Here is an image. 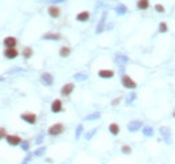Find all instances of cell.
Listing matches in <instances>:
<instances>
[{
  "instance_id": "cell-1",
  "label": "cell",
  "mask_w": 175,
  "mask_h": 164,
  "mask_svg": "<svg viewBox=\"0 0 175 164\" xmlns=\"http://www.w3.org/2000/svg\"><path fill=\"white\" fill-rule=\"evenodd\" d=\"M64 132H65V125L62 124V122H55V124H53L47 128V135L51 136V137L61 136Z\"/></svg>"
},
{
  "instance_id": "cell-2",
  "label": "cell",
  "mask_w": 175,
  "mask_h": 164,
  "mask_svg": "<svg viewBox=\"0 0 175 164\" xmlns=\"http://www.w3.org/2000/svg\"><path fill=\"white\" fill-rule=\"evenodd\" d=\"M121 85L124 86L125 89H129V90H135L137 88V82L135 81L131 75H128V74H121Z\"/></svg>"
},
{
  "instance_id": "cell-3",
  "label": "cell",
  "mask_w": 175,
  "mask_h": 164,
  "mask_svg": "<svg viewBox=\"0 0 175 164\" xmlns=\"http://www.w3.org/2000/svg\"><path fill=\"white\" fill-rule=\"evenodd\" d=\"M20 120L28 125H35L38 122V116L34 112H23L20 115Z\"/></svg>"
},
{
  "instance_id": "cell-4",
  "label": "cell",
  "mask_w": 175,
  "mask_h": 164,
  "mask_svg": "<svg viewBox=\"0 0 175 164\" xmlns=\"http://www.w3.org/2000/svg\"><path fill=\"white\" fill-rule=\"evenodd\" d=\"M4 140H6V143L8 145H11V147H19L22 144V141H23V139H22L19 135H13V133H8Z\"/></svg>"
},
{
  "instance_id": "cell-5",
  "label": "cell",
  "mask_w": 175,
  "mask_h": 164,
  "mask_svg": "<svg viewBox=\"0 0 175 164\" xmlns=\"http://www.w3.org/2000/svg\"><path fill=\"white\" fill-rule=\"evenodd\" d=\"M50 110H51V113H54V115H57V113L65 112L64 102H62V100H61V98L53 100V102H51V105H50Z\"/></svg>"
},
{
  "instance_id": "cell-6",
  "label": "cell",
  "mask_w": 175,
  "mask_h": 164,
  "mask_svg": "<svg viewBox=\"0 0 175 164\" xmlns=\"http://www.w3.org/2000/svg\"><path fill=\"white\" fill-rule=\"evenodd\" d=\"M74 89H75V85L73 84V82H67V84H65V85L61 88L59 93H61L62 97H70V95L73 94Z\"/></svg>"
},
{
  "instance_id": "cell-7",
  "label": "cell",
  "mask_w": 175,
  "mask_h": 164,
  "mask_svg": "<svg viewBox=\"0 0 175 164\" xmlns=\"http://www.w3.org/2000/svg\"><path fill=\"white\" fill-rule=\"evenodd\" d=\"M159 132H160V136L163 137V140H164L166 144H171V143H172L171 129H170L168 126H160V128H159Z\"/></svg>"
},
{
  "instance_id": "cell-8",
  "label": "cell",
  "mask_w": 175,
  "mask_h": 164,
  "mask_svg": "<svg viewBox=\"0 0 175 164\" xmlns=\"http://www.w3.org/2000/svg\"><path fill=\"white\" fill-rule=\"evenodd\" d=\"M3 46H4V49H16L18 39L15 38V36H12V35H8V36H6V38L3 39Z\"/></svg>"
},
{
  "instance_id": "cell-9",
  "label": "cell",
  "mask_w": 175,
  "mask_h": 164,
  "mask_svg": "<svg viewBox=\"0 0 175 164\" xmlns=\"http://www.w3.org/2000/svg\"><path fill=\"white\" fill-rule=\"evenodd\" d=\"M40 84L44 86H53L54 85V75L51 73H42L40 74Z\"/></svg>"
},
{
  "instance_id": "cell-10",
  "label": "cell",
  "mask_w": 175,
  "mask_h": 164,
  "mask_svg": "<svg viewBox=\"0 0 175 164\" xmlns=\"http://www.w3.org/2000/svg\"><path fill=\"white\" fill-rule=\"evenodd\" d=\"M142 128H143V121H140V120H132V121H129L127 125V129H128V132H131V133H135V132L140 131Z\"/></svg>"
},
{
  "instance_id": "cell-11",
  "label": "cell",
  "mask_w": 175,
  "mask_h": 164,
  "mask_svg": "<svg viewBox=\"0 0 175 164\" xmlns=\"http://www.w3.org/2000/svg\"><path fill=\"white\" fill-rule=\"evenodd\" d=\"M97 75L101 79H112L115 77V71L112 69H100L97 71Z\"/></svg>"
},
{
  "instance_id": "cell-12",
  "label": "cell",
  "mask_w": 175,
  "mask_h": 164,
  "mask_svg": "<svg viewBox=\"0 0 175 164\" xmlns=\"http://www.w3.org/2000/svg\"><path fill=\"white\" fill-rule=\"evenodd\" d=\"M3 57L6 59H15L19 57V51H18V49H4Z\"/></svg>"
},
{
  "instance_id": "cell-13",
  "label": "cell",
  "mask_w": 175,
  "mask_h": 164,
  "mask_svg": "<svg viewBox=\"0 0 175 164\" xmlns=\"http://www.w3.org/2000/svg\"><path fill=\"white\" fill-rule=\"evenodd\" d=\"M113 59H115V62L121 67V69H124V66L129 62V58L127 55H124V54H116Z\"/></svg>"
},
{
  "instance_id": "cell-14",
  "label": "cell",
  "mask_w": 175,
  "mask_h": 164,
  "mask_svg": "<svg viewBox=\"0 0 175 164\" xmlns=\"http://www.w3.org/2000/svg\"><path fill=\"white\" fill-rule=\"evenodd\" d=\"M47 13H49V16L53 18V19H58V18L61 16V8L58 7V6H49L47 8Z\"/></svg>"
},
{
  "instance_id": "cell-15",
  "label": "cell",
  "mask_w": 175,
  "mask_h": 164,
  "mask_svg": "<svg viewBox=\"0 0 175 164\" xmlns=\"http://www.w3.org/2000/svg\"><path fill=\"white\" fill-rule=\"evenodd\" d=\"M89 19H90V12L89 11H81L75 15V20L81 22V23H85V22H88Z\"/></svg>"
},
{
  "instance_id": "cell-16",
  "label": "cell",
  "mask_w": 175,
  "mask_h": 164,
  "mask_svg": "<svg viewBox=\"0 0 175 164\" xmlns=\"http://www.w3.org/2000/svg\"><path fill=\"white\" fill-rule=\"evenodd\" d=\"M42 39H44V40H61L62 35L59 33H46L42 35Z\"/></svg>"
},
{
  "instance_id": "cell-17",
  "label": "cell",
  "mask_w": 175,
  "mask_h": 164,
  "mask_svg": "<svg viewBox=\"0 0 175 164\" xmlns=\"http://www.w3.org/2000/svg\"><path fill=\"white\" fill-rule=\"evenodd\" d=\"M108 131H109V133L112 136H117L120 133V125L117 122H111L109 126H108Z\"/></svg>"
},
{
  "instance_id": "cell-18",
  "label": "cell",
  "mask_w": 175,
  "mask_h": 164,
  "mask_svg": "<svg viewBox=\"0 0 175 164\" xmlns=\"http://www.w3.org/2000/svg\"><path fill=\"white\" fill-rule=\"evenodd\" d=\"M136 8L140 11H146L150 8V0H137L136 2Z\"/></svg>"
},
{
  "instance_id": "cell-19",
  "label": "cell",
  "mask_w": 175,
  "mask_h": 164,
  "mask_svg": "<svg viewBox=\"0 0 175 164\" xmlns=\"http://www.w3.org/2000/svg\"><path fill=\"white\" fill-rule=\"evenodd\" d=\"M58 54H59L61 58H67V57H70V54H71V47H69V46H61Z\"/></svg>"
},
{
  "instance_id": "cell-20",
  "label": "cell",
  "mask_w": 175,
  "mask_h": 164,
  "mask_svg": "<svg viewBox=\"0 0 175 164\" xmlns=\"http://www.w3.org/2000/svg\"><path fill=\"white\" fill-rule=\"evenodd\" d=\"M115 11H116V13H117V15H125V13L128 12V8H127V6H125V4L119 3V4H116Z\"/></svg>"
},
{
  "instance_id": "cell-21",
  "label": "cell",
  "mask_w": 175,
  "mask_h": 164,
  "mask_svg": "<svg viewBox=\"0 0 175 164\" xmlns=\"http://www.w3.org/2000/svg\"><path fill=\"white\" fill-rule=\"evenodd\" d=\"M105 20H106V13H104V15H102V18L100 19V22H98V26H97V28H96V33L97 34H101L102 31L105 30Z\"/></svg>"
},
{
  "instance_id": "cell-22",
  "label": "cell",
  "mask_w": 175,
  "mask_h": 164,
  "mask_svg": "<svg viewBox=\"0 0 175 164\" xmlns=\"http://www.w3.org/2000/svg\"><path fill=\"white\" fill-rule=\"evenodd\" d=\"M142 133L146 136V137H152L154 136V128L152 126H148V125H143V128H142Z\"/></svg>"
},
{
  "instance_id": "cell-23",
  "label": "cell",
  "mask_w": 175,
  "mask_h": 164,
  "mask_svg": "<svg viewBox=\"0 0 175 164\" xmlns=\"http://www.w3.org/2000/svg\"><path fill=\"white\" fill-rule=\"evenodd\" d=\"M33 55H34V50L30 46H26L23 50H22V57H23L24 59H30Z\"/></svg>"
},
{
  "instance_id": "cell-24",
  "label": "cell",
  "mask_w": 175,
  "mask_h": 164,
  "mask_svg": "<svg viewBox=\"0 0 175 164\" xmlns=\"http://www.w3.org/2000/svg\"><path fill=\"white\" fill-rule=\"evenodd\" d=\"M46 152H47V148L44 147V145H39V147L35 149L33 153H34L35 157H42V156H44V153H46Z\"/></svg>"
},
{
  "instance_id": "cell-25",
  "label": "cell",
  "mask_w": 175,
  "mask_h": 164,
  "mask_svg": "<svg viewBox=\"0 0 175 164\" xmlns=\"http://www.w3.org/2000/svg\"><path fill=\"white\" fill-rule=\"evenodd\" d=\"M100 118H101L100 112H93V113H90V115H88L84 120L85 121H96V120H100Z\"/></svg>"
},
{
  "instance_id": "cell-26",
  "label": "cell",
  "mask_w": 175,
  "mask_h": 164,
  "mask_svg": "<svg viewBox=\"0 0 175 164\" xmlns=\"http://www.w3.org/2000/svg\"><path fill=\"white\" fill-rule=\"evenodd\" d=\"M82 135H84V125L82 124H78L77 126H75V131H74V137H75V140H78Z\"/></svg>"
},
{
  "instance_id": "cell-27",
  "label": "cell",
  "mask_w": 175,
  "mask_h": 164,
  "mask_svg": "<svg viewBox=\"0 0 175 164\" xmlns=\"http://www.w3.org/2000/svg\"><path fill=\"white\" fill-rule=\"evenodd\" d=\"M136 98H137V94L135 93V92H131V93L128 94V97L125 98V105H132L133 101H135Z\"/></svg>"
},
{
  "instance_id": "cell-28",
  "label": "cell",
  "mask_w": 175,
  "mask_h": 164,
  "mask_svg": "<svg viewBox=\"0 0 175 164\" xmlns=\"http://www.w3.org/2000/svg\"><path fill=\"white\" fill-rule=\"evenodd\" d=\"M120 151L123 155H132V147L131 145H128V144H124V145H121V148H120Z\"/></svg>"
},
{
  "instance_id": "cell-29",
  "label": "cell",
  "mask_w": 175,
  "mask_h": 164,
  "mask_svg": "<svg viewBox=\"0 0 175 164\" xmlns=\"http://www.w3.org/2000/svg\"><path fill=\"white\" fill-rule=\"evenodd\" d=\"M73 78L75 81H78V82H82V81H86L88 79V75L85 74V73H75V74L73 75Z\"/></svg>"
},
{
  "instance_id": "cell-30",
  "label": "cell",
  "mask_w": 175,
  "mask_h": 164,
  "mask_svg": "<svg viewBox=\"0 0 175 164\" xmlns=\"http://www.w3.org/2000/svg\"><path fill=\"white\" fill-rule=\"evenodd\" d=\"M30 145H31V144H30V141H28V140H23L19 147L22 148V151L27 153V152H30Z\"/></svg>"
},
{
  "instance_id": "cell-31",
  "label": "cell",
  "mask_w": 175,
  "mask_h": 164,
  "mask_svg": "<svg viewBox=\"0 0 175 164\" xmlns=\"http://www.w3.org/2000/svg\"><path fill=\"white\" fill-rule=\"evenodd\" d=\"M97 131H98L97 128H93V129H90V131H89L88 133H85V140H86V141L92 140V139H93V136L97 133Z\"/></svg>"
},
{
  "instance_id": "cell-32",
  "label": "cell",
  "mask_w": 175,
  "mask_h": 164,
  "mask_svg": "<svg viewBox=\"0 0 175 164\" xmlns=\"http://www.w3.org/2000/svg\"><path fill=\"white\" fill-rule=\"evenodd\" d=\"M158 31H159L160 34L167 33V31H168V26H167V23H166V22H160V23H159V28H158Z\"/></svg>"
},
{
  "instance_id": "cell-33",
  "label": "cell",
  "mask_w": 175,
  "mask_h": 164,
  "mask_svg": "<svg viewBox=\"0 0 175 164\" xmlns=\"http://www.w3.org/2000/svg\"><path fill=\"white\" fill-rule=\"evenodd\" d=\"M33 157H34V153L33 152H27V155H26V157L22 160V163L20 164H28L31 160H33Z\"/></svg>"
},
{
  "instance_id": "cell-34",
  "label": "cell",
  "mask_w": 175,
  "mask_h": 164,
  "mask_svg": "<svg viewBox=\"0 0 175 164\" xmlns=\"http://www.w3.org/2000/svg\"><path fill=\"white\" fill-rule=\"evenodd\" d=\"M43 140H44V133H39L37 137H35V144L39 147V145L43 144Z\"/></svg>"
},
{
  "instance_id": "cell-35",
  "label": "cell",
  "mask_w": 175,
  "mask_h": 164,
  "mask_svg": "<svg viewBox=\"0 0 175 164\" xmlns=\"http://www.w3.org/2000/svg\"><path fill=\"white\" fill-rule=\"evenodd\" d=\"M7 135H8V133H7V129L4 128V126H0V141L6 139V136H7Z\"/></svg>"
},
{
  "instance_id": "cell-36",
  "label": "cell",
  "mask_w": 175,
  "mask_h": 164,
  "mask_svg": "<svg viewBox=\"0 0 175 164\" xmlns=\"http://www.w3.org/2000/svg\"><path fill=\"white\" fill-rule=\"evenodd\" d=\"M155 11L159 12V13H164L166 12V8L162 6V4H155Z\"/></svg>"
},
{
  "instance_id": "cell-37",
  "label": "cell",
  "mask_w": 175,
  "mask_h": 164,
  "mask_svg": "<svg viewBox=\"0 0 175 164\" xmlns=\"http://www.w3.org/2000/svg\"><path fill=\"white\" fill-rule=\"evenodd\" d=\"M121 100H123V97H117V98H115V100H113V101H112V102H111V105H112V106H117V105H119V104L121 102Z\"/></svg>"
},
{
  "instance_id": "cell-38",
  "label": "cell",
  "mask_w": 175,
  "mask_h": 164,
  "mask_svg": "<svg viewBox=\"0 0 175 164\" xmlns=\"http://www.w3.org/2000/svg\"><path fill=\"white\" fill-rule=\"evenodd\" d=\"M66 0H46V3H53V6H55V3H65Z\"/></svg>"
},
{
  "instance_id": "cell-39",
  "label": "cell",
  "mask_w": 175,
  "mask_h": 164,
  "mask_svg": "<svg viewBox=\"0 0 175 164\" xmlns=\"http://www.w3.org/2000/svg\"><path fill=\"white\" fill-rule=\"evenodd\" d=\"M172 117H175V109H174V112H172Z\"/></svg>"
},
{
  "instance_id": "cell-40",
  "label": "cell",
  "mask_w": 175,
  "mask_h": 164,
  "mask_svg": "<svg viewBox=\"0 0 175 164\" xmlns=\"http://www.w3.org/2000/svg\"><path fill=\"white\" fill-rule=\"evenodd\" d=\"M4 81V78H2V77H0V82H3Z\"/></svg>"
}]
</instances>
